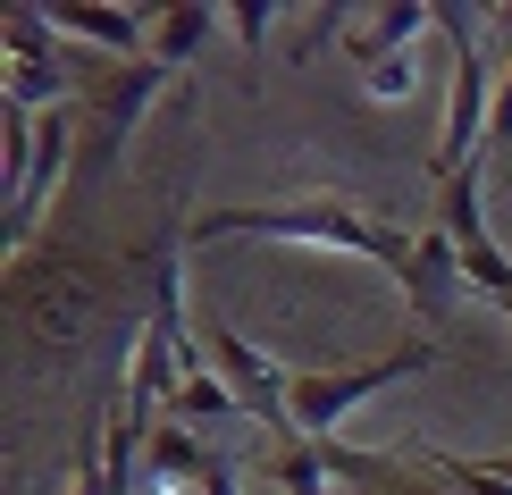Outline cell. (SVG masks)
<instances>
[{
    "label": "cell",
    "instance_id": "1",
    "mask_svg": "<svg viewBox=\"0 0 512 495\" xmlns=\"http://www.w3.org/2000/svg\"><path fill=\"white\" fill-rule=\"evenodd\" d=\"M202 244H236V235H269V244H319V252H361V261H378L387 277L412 269V235L387 227V219H361L353 202H336V193H311V202H261V210H210L194 219Z\"/></svg>",
    "mask_w": 512,
    "mask_h": 495
},
{
    "label": "cell",
    "instance_id": "2",
    "mask_svg": "<svg viewBox=\"0 0 512 495\" xmlns=\"http://www.w3.org/2000/svg\"><path fill=\"white\" fill-rule=\"evenodd\" d=\"M437 361H445L437 328H412L403 344H387L378 361H353V370H294V395H286L294 437H336V420H345V412H361L370 395H387V386L420 378V370H437Z\"/></svg>",
    "mask_w": 512,
    "mask_h": 495
},
{
    "label": "cell",
    "instance_id": "3",
    "mask_svg": "<svg viewBox=\"0 0 512 495\" xmlns=\"http://www.w3.org/2000/svg\"><path fill=\"white\" fill-rule=\"evenodd\" d=\"M437 34L454 42V110H445V135H437V152H429V185L479 168L487 118H496V68H487V51H479L487 9H454V0H445V9H437Z\"/></svg>",
    "mask_w": 512,
    "mask_h": 495
},
{
    "label": "cell",
    "instance_id": "4",
    "mask_svg": "<svg viewBox=\"0 0 512 495\" xmlns=\"http://www.w3.org/2000/svg\"><path fill=\"white\" fill-rule=\"evenodd\" d=\"M479 185H487V160H479V168H462V177H445V185H437V227L454 235L462 277H471L479 294H496V303L512 311V261H504V244H496V235H487Z\"/></svg>",
    "mask_w": 512,
    "mask_h": 495
},
{
    "label": "cell",
    "instance_id": "5",
    "mask_svg": "<svg viewBox=\"0 0 512 495\" xmlns=\"http://www.w3.org/2000/svg\"><path fill=\"white\" fill-rule=\"evenodd\" d=\"M0 42H9V101L17 110H68V59H59V26L42 9L17 0L9 17H0Z\"/></svg>",
    "mask_w": 512,
    "mask_h": 495
},
{
    "label": "cell",
    "instance_id": "6",
    "mask_svg": "<svg viewBox=\"0 0 512 495\" xmlns=\"http://www.w3.org/2000/svg\"><path fill=\"white\" fill-rule=\"evenodd\" d=\"M168 84L160 59H101V68H84V110H93V160L110 168L126 152V135H135V118L152 110V93Z\"/></svg>",
    "mask_w": 512,
    "mask_h": 495
},
{
    "label": "cell",
    "instance_id": "7",
    "mask_svg": "<svg viewBox=\"0 0 512 495\" xmlns=\"http://www.w3.org/2000/svg\"><path fill=\"white\" fill-rule=\"evenodd\" d=\"M319 445H328L336 495H462L420 445H403V454H361V445H336V437H319Z\"/></svg>",
    "mask_w": 512,
    "mask_h": 495
},
{
    "label": "cell",
    "instance_id": "8",
    "mask_svg": "<svg viewBox=\"0 0 512 495\" xmlns=\"http://www.w3.org/2000/svg\"><path fill=\"white\" fill-rule=\"evenodd\" d=\"M42 17L59 26V42H93V51H110V59L152 51V9H76V0H51Z\"/></svg>",
    "mask_w": 512,
    "mask_h": 495
},
{
    "label": "cell",
    "instance_id": "9",
    "mask_svg": "<svg viewBox=\"0 0 512 495\" xmlns=\"http://www.w3.org/2000/svg\"><path fill=\"white\" fill-rule=\"evenodd\" d=\"M395 286L412 294V311L437 328V319L454 311V294H462V252H454V235H445V227H420V235H412V269H403Z\"/></svg>",
    "mask_w": 512,
    "mask_h": 495
},
{
    "label": "cell",
    "instance_id": "10",
    "mask_svg": "<svg viewBox=\"0 0 512 495\" xmlns=\"http://www.w3.org/2000/svg\"><path fill=\"white\" fill-rule=\"evenodd\" d=\"M210 26H219V9H202V0H177V9H152V51L160 68H194V51L210 42Z\"/></svg>",
    "mask_w": 512,
    "mask_h": 495
},
{
    "label": "cell",
    "instance_id": "11",
    "mask_svg": "<svg viewBox=\"0 0 512 495\" xmlns=\"http://www.w3.org/2000/svg\"><path fill=\"white\" fill-rule=\"evenodd\" d=\"M269 479L286 487V495H336V470H328V445L319 437H286V445H269Z\"/></svg>",
    "mask_w": 512,
    "mask_h": 495
},
{
    "label": "cell",
    "instance_id": "12",
    "mask_svg": "<svg viewBox=\"0 0 512 495\" xmlns=\"http://www.w3.org/2000/svg\"><path fill=\"white\" fill-rule=\"evenodd\" d=\"M420 454H429V462H437L462 495H512V479H504L496 462H462V454H445V445H420Z\"/></svg>",
    "mask_w": 512,
    "mask_h": 495
},
{
    "label": "cell",
    "instance_id": "13",
    "mask_svg": "<svg viewBox=\"0 0 512 495\" xmlns=\"http://www.w3.org/2000/svg\"><path fill=\"white\" fill-rule=\"evenodd\" d=\"M403 93H420V59L412 51L387 59V68H370V101H403Z\"/></svg>",
    "mask_w": 512,
    "mask_h": 495
},
{
    "label": "cell",
    "instance_id": "14",
    "mask_svg": "<svg viewBox=\"0 0 512 495\" xmlns=\"http://www.w3.org/2000/svg\"><path fill=\"white\" fill-rule=\"evenodd\" d=\"M269 26H277L269 9H236V34H244V42H269Z\"/></svg>",
    "mask_w": 512,
    "mask_h": 495
},
{
    "label": "cell",
    "instance_id": "15",
    "mask_svg": "<svg viewBox=\"0 0 512 495\" xmlns=\"http://www.w3.org/2000/svg\"><path fill=\"white\" fill-rule=\"evenodd\" d=\"M496 470H504V479H512V454H504V462H496Z\"/></svg>",
    "mask_w": 512,
    "mask_h": 495
}]
</instances>
